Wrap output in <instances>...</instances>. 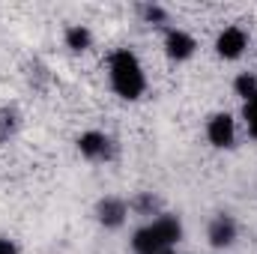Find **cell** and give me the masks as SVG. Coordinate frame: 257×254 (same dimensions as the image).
<instances>
[{"mask_svg": "<svg viewBox=\"0 0 257 254\" xmlns=\"http://www.w3.org/2000/svg\"><path fill=\"white\" fill-rule=\"evenodd\" d=\"M111 87L120 99H141L144 90H147V78H144V69H141V60L128 51V48H120L111 54Z\"/></svg>", "mask_w": 257, "mask_h": 254, "instance_id": "obj_1", "label": "cell"}, {"mask_svg": "<svg viewBox=\"0 0 257 254\" xmlns=\"http://www.w3.org/2000/svg\"><path fill=\"white\" fill-rule=\"evenodd\" d=\"M180 236H183L180 221L174 215H162V218H156L153 224L141 227L132 236V248H135V254H162L168 251Z\"/></svg>", "mask_w": 257, "mask_h": 254, "instance_id": "obj_2", "label": "cell"}, {"mask_svg": "<svg viewBox=\"0 0 257 254\" xmlns=\"http://www.w3.org/2000/svg\"><path fill=\"white\" fill-rule=\"evenodd\" d=\"M245 48H248V36H245L242 27H224L218 33V39H215V51L224 60H236Z\"/></svg>", "mask_w": 257, "mask_h": 254, "instance_id": "obj_3", "label": "cell"}, {"mask_svg": "<svg viewBox=\"0 0 257 254\" xmlns=\"http://www.w3.org/2000/svg\"><path fill=\"white\" fill-rule=\"evenodd\" d=\"M206 138H209L212 147H230L233 138H236L233 117H230V114H215V117H209V123H206Z\"/></svg>", "mask_w": 257, "mask_h": 254, "instance_id": "obj_4", "label": "cell"}, {"mask_svg": "<svg viewBox=\"0 0 257 254\" xmlns=\"http://www.w3.org/2000/svg\"><path fill=\"white\" fill-rule=\"evenodd\" d=\"M78 150H81V156L99 162V159H108V153H111V141H108L102 132H84V135L78 138Z\"/></svg>", "mask_w": 257, "mask_h": 254, "instance_id": "obj_5", "label": "cell"}, {"mask_svg": "<svg viewBox=\"0 0 257 254\" xmlns=\"http://www.w3.org/2000/svg\"><path fill=\"white\" fill-rule=\"evenodd\" d=\"M165 48H168V54L174 60H189L194 54V48H197V42H194V36H189L186 30H168Z\"/></svg>", "mask_w": 257, "mask_h": 254, "instance_id": "obj_6", "label": "cell"}, {"mask_svg": "<svg viewBox=\"0 0 257 254\" xmlns=\"http://www.w3.org/2000/svg\"><path fill=\"white\" fill-rule=\"evenodd\" d=\"M126 203L120 200V197H105L99 206H96V215H99V221L105 224V227H120L123 221H126Z\"/></svg>", "mask_w": 257, "mask_h": 254, "instance_id": "obj_7", "label": "cell"}, {"mask_svg": "<svg viewBox=\"0 0 257 254\" xmlns=\"http://www.w3.org/2000/svg\"><path fill=\"white\" fill-rule=\"evenodd\" d=\"M236 239V221L230 218V215H218L212 224H209V242L215 245V248H224V245H230Z\"/></svg>", "mask_w": 257, "mask_h": 254, "instance_id": "obj_8", "label": "cell"}, {"mask_svg": "<svg viewBox=\"0 0 257 254\" xmlns=\"http://www.w3.org/2000/svg\"><path fill=\"white\" fill-rule=\"evenodd\" d=\"M90 42H93V36H90V30H87V27L72 24V27L66 30V45H69L72 51H87V48H90Z\"/></svg>", "mask_w": 257, "mask_h": 254, "instance_id": "obj_9", "label": "cell"}, {"mask_svg": "<svg viewBox=\"0 0 257 254\" xmlns=\"http://www.w3.org/2000/svg\"><path fill=\"white\" fill-rule=\"evenodd\" d=\"M233 87H236V96H242L245 102H248L251 96H257V78H254V75H248V72H245V75H239V78L233 81Z\"/></svg>", "mask_w": 257, "mask_h": 254, "instance_id": "obj_10", "label": "cell"}, {"mask_svg": "<svg viewBox=\"0 0 257 254\" xmlns=\"http://www.w3.org/2000/svg\"><path fill=\"white\" fill-rule=\"evenodd\" d=\"M242 117H245V126H248V135L257 138V96H251L242 108Z\"/></svg>", "mask_w": 257, "mask_h": 254, "instance_id": "obj_11", "label": "cell"}, {"mask_svg": "<svg viewBox=\"0 0 257 254\" xmlns=\"http://www.w3.org/2000/svg\"><path fill=\"white\" fill-rule=\"evenodd\" d=\"M15 129V114L12 111H0V138H9Z\"/></svg>", "mask_w": 257, "mask_h": 254, "instance_id": "obj_12", "label": "cell"}, {"mask_svg": "<svg viewBox=\"0 0 257 254\" xmlns=\"http://www.w3.org/2000/svg\"><path fill=\"white\" fill-rule=\"evenodd\" d=\"M144 15H147L150 21H162V18H165V12H162L159 6H147V9H144Z\"/></svg>", "mask_w": 257, "mask_h": 254, "instance_id": "obj_13", "label": "cell"}, {"mask_svg": "<svg viewBox=\"0 0 257 254\" xmlns=\"http://www.w3.org/2000/svg\"><path fill=\"white\" fill-rule=\"evenodd\" d=\"M0 254H18V251H15V245L9 239H0Z\"/></svg>", "mask_w": 257, "mask_h": 254, "instance_id": "obj_14", "label": "cell"}, {"mask_svg": "<svg viewBox=\"0 0 257 254\" xmlns=\"http://www.w3.org/2000/svg\"><path fill=\"white\" fill-rule=\"evenodd\" d=\"M162 254H174V251H171V248H168V251H162Z\"/></svg>", "mask_w": 257, "mask_h": 254, "instance_id": "obj_15", "label": "cell"}]
</instances>
